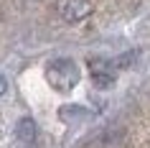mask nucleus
Listing matches in <instances>:
<instances>
[{
  "instance_id": "f257e3e1",
  "label": "nucleus",
  "mask_w": 150,
  "mask_h": 148,
  "mask_svg": "<svg viewBox=\"0 0 150 148\" xmlns=\"http://www.w3.org/2000/svg\"><path fill=\"white\" fill-rule=\"evenodd\" d=\"M81 71L71 59H54L46 66V82L54 87L56 92H71L79 84Z\"/></svg>"
},
{
  "instance_id": "f03ea898",
  "label": "nucleus",
  "mask_w": 150,
  "mask_h": 148,
  "mask_svg": "<svg viewBox=\"0 0 150 148\" xmlns=\"http://www.w3.org/2000/svg\"><path fill=\"white\" fill-rule=\"evenodd\" d=\"M56 13L66 23H79L92 16V3L89 0H56Z\"/></svg>"
},
{
  "instance_id": "7ed1b4c3",
  "label": "nucleus",
  "mask_w": 150,
  "mask_h": 148,
  "mask_svg": "<svg viewBox=\"0 0 150 148\" xmlns=\"http://www.w3.org/2000/svg\"><path fill=\"white\" fill-rule=\"evenodd\" d=\"M16 135H18V140H23V143H33V138H36V123H33L31 117L21 120L18 128H16Z\"/></svg>"
},
{
  "instance_id": "20e7f679",
  "label": "nucleus",
  "mask_w": 150,
  "mask_h": 148,
  "mask_svg": "<svg viewBox=\"0 0 150 148\" xmlns=\"http://www.w3.org/2000/svg\"><path fill=\"white\" fill-rule=\"evenodd\" d=\"M3 92H5V79L0 77V94H3Z\"/></svg>"
}]
</instances>
